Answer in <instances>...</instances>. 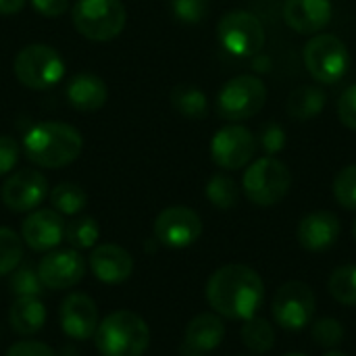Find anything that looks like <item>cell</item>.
Here are the masks:
<instances>
[{
	"label": "cell",
	"mask_w": 356,
	"mask_h": 356,
	"mask_svg": "<svg viewBox=\"0 0 356 356\" xmlns=\"http://www.w3.org/2000/svg\"><path fill=\"white\" fill-rule=\"evenodd\" d=\"M242 356H248V355H242Z\"/></svg>",
	"instance_id": "obj_46"
},
{
	"label": "cell",
	"mask_w": 356,
	"mask_h": 356,
	"mask_svg": "<svg viewBox=\"0 0 356 356\" xmlns=\"http://www.w3.org/2000/svg\"><path fill=\"white\" fill-rule=\"evenodd\" d=\"M58 319H60V330L67 338L77 342L90 340L94 338L98 327V307L88 294L75 292L60 302Z\"/></svg>",
	"instance_id": "obj_16"
},
{
	"label": "cell",
	"mask_w": 356,
	"mask_h": 356,
	"mask_svg": "<svg viewBox=\"0 0 356 356\" xmlns=\"http://www.w3.org/2000/svg\"><path fill=\"white\" fill-rule=\"evenodd\" d=\"M102 356H142L150 346V330L134 311H115L106 315L94 334Z\"/></svg>",
	"instance_id": "obj_3"
},
{
	"label": "cell",
	"mask_w": 356,
	"mask_h": 356,
	"mask_svg": "<svg viewBox=\"0 0 356 356\" xmlns=\"http://www.w3.org/2000/svg\"><path fill=\"white\" fill-rule=\"evenodd\" d=\"M315 305L317 302L311 286H307L305 282H288L275 292L271 313L280 327L288 332H298L311 323Z\"/></svg>",
	"instance_id": "obj_10"
},
{
	"label": "cell",
	"mask_w": 356,
	"mask_h": 356,
	"mask_svg": "<svg viewBox=\"0 0 356 356\" xmlns=\"http://www.w3.org/2000/svg\"><path fill=\"white\" fill-rule=\"evenodd\" d=\"M25 2L27 0H0V15L8 17V15L19 13L25 6Z\"/></svg>",
	"instance_id": "obj_40"
},
{
	"label": "cell",
	"mask_w": 356,
	"mask_h": 356,
	"mask_svg": "<svg viewBox=\"0 0 356 356\" xmlns=\"http://www.w3.org/2000/svg\"><path fill=\"white\" fill-rule=\"evenodd\" d=\"M338 117L348 129L356 131V83L348 86L338 98Z\"/></svg>",
	"instance_id": "obj_37"
},
{
	"label": "cell",
	"mask_w": 356,
	"mask_h": 356,
	"mask_svg": "<svg viewBox=\"0 0 356 356\" xmlns=\"http://www.w3.org/2000/svg\"><path fill=\"white\" fill-rule=\"evenodd\" d=\"M353 236H355V240H356V219H355V225H353Z\"/></svg>",
	"instance_id": "obj_44"
},
{
	"label": "cell",
	"mask_w": 356,
	"mask_h": 356,
	"mask_svg": "<svg viewBox=\"0 0 356 356\" xmlns=\"http://www.w3.org/2000/svg\"><path fill=\"white\" fill-rule=\"evenodd\" d=\"M292 188V173L277 156H263L244 171L242 190L257 207H273L282 202Z\"/></svg>",
	"instance_id": "obj_4"
},
{
	"label": "cell",
	"mask_w": 356,
	"mask_h": 356,
	"mask_svg": "<svg viewBox=\"0 0 356 356\" xmlns=\"http://www.w3.org/2000/svg\"><path fill=\"white\" fill-rule=\"evenodd\" d=\"M65 227L67 225L60 213L54 209H40L25 217L21 225V238L31 250L50 252L65 240Z\"/></svg>",
	"instance_id": "obj_15"
},
{
	"label": "cell",
	"mask_w": 356,
	"mask_h": 356,
	"mask_svg": "<svg viewBox=\"0 0 356 356\" xmlns=\"http://www.w3.org/2000/svg\"><path fill=\"white\" fill-rule=\"evenodd\" d=\"M265 298L261 275L246 265H225L207 284V300L219 317L246 321L257 315Z\"/></svg>",
	"instance_id": "obj_1"
},
{
	"label": "cell",
	"mask_w": 356,
	"mask_h": 356,
	"mask_svg": "<svg viewBox=\"0 0 356 356\" xmlns=\"http://www.w3.org/2000/svg\"><path fill=\"white\" fill-rule=\"evenodd\" d=\"M90 269L96 280L104 284H121L129 280L134 271V259L125 248L117 244H100L94 246L90 254Z\"/></svg>",
	"instance_id": "obj_19"
},
{
	"label": "cell",
	"mask_w": 356,
	"mask_h": 356,
	"mask_svg": "<svg viewBox=\"0 0 356 356\" xmlns=\"http://www.w3.org/2000/svg\"><path fill=\"white\" fill-rule=\"evenodd\" d=\"M10 290L17 298L21 296H31L40 298L44 292V284L38 275V269L33 267H17L10 273Z\"/></svg>",
	"instance_id": "obj_31"
},
{
	"label": "cell",
	"mask_w": 356,
	"mask_h": 356,
	"mask_svg": "<svg viewBox=\"0 0 356 356\" xmlns=\"http://www.w3.org/2000/svg\"><path fill=\"white\" fill-rule=\"evenodd\" d=\"M311 336H313L315 344H319L323 348H336L344 340V325L334 317H323L313 323Z\"/></svg>",
	"instance_id": "obj_33"
},
{
	"label": "cell",
	"mask_w": 356,
	"mask_h": 356,
	"mask_svg": "<svg viewBox=\"0 0 356 356\" xmlns=\"http://www.w3.org/2000/svg\"><path fill=\"white\" fill-rule=\"evenodd\" d=\"M202 234V219L188 207H169L154 221V238L167 248H188Z\"/></svg>",
	"instance_id": "obj_12"
},
{
	"label": "cell",
	"mask_w": 356,
	"mask_h": 356,
	"mask_svg": "<svg viewBox=\"0 0 356 356\" xmlns=\"http://www.w3.org/2000/svg\"><path fill=\"white\" fill-rule=\"evenodd\" d=\"M269 65H271V60L259 52V58H254V69L257 71H269Z\"/></svg>",
	"instance_id": "obj_41"
},
{
	"label": "cell",
	"mask_w": 356,
	"mask_h": 356,
	"mask_svg": "<svg viewBox=\"0 0 356 356\" xmlns=\"http://www.w3.org/2000/svg\"><path fill=\"white\" fill-rule=\"evenodd\" d=\"M330 294L336 302L356 307V265H344L334 269L327 282Z\"/></svg>",
	"instance_id": "obj_29"
},
{
	"label": "cell",
	"mask_w": 356,
	"mask_h": 356,
	"mask_svg": "<svg viewBox=\"0 0 356 356\" xmlns=\"http://www.w3.org/2000/svg\"><path fill=\"white\" fill-rule=\"evenodd\" d=\"M323 106H325V92H323V88L315 86V83H305V86H298L288 96L286 111L296 121H309V119L319 117Z\"/></svg>",
	"instance_id": "obj_23"
},
{
	"label": "cell",
	"mask_w": 356,
	"mask_h": 356,
	"mask_svg": "<svg viewBox=\"0 0 356 356\" xmlns=\"http://www.w3.org/2000/svg\"><path fill=\"white\" fill-rule=\"evenodd\" d=\"M173 15L184 23H200L207 17L209 2L207 0H173Z\"/></svg>",
	"instance_id": "obj_34"
},
{
	"label": "cell",
	"mask_w": 356,
	"mask_h": 356,
	"mask_svg": "<svg viewBox=\"0 0 356 356\" xmlns=\"http://www.w3.org/2000/svg\"><path fill=\"white\" fill-rule=\"evenodd\" d=\"M6 356H56L50 346H46L44 342H35V340H23L13 344Z\"/></svg>",
	"instance_id": "obj_38"
},
{
	"label": "cell",
	"mask_w": 356,
	"mask_h": 356,
	"mask_svg": "<svg viewBox=\"0 0 356 356\" xmlns=\"http://www.w3.org/2000/svg\"><path fill=\"white\" fill-rule=\"evenodd\" d=\"M75 29L92 42L115 40L125 27V6L121 0H77L73 10Z\"/></svg>",
	"instance_id": "obj_5"
},
{
	"label": "cell",
	"mask_w": 356,
	"mask_h": 356,
	"mask_svg": "<svg viewBox=\"0 0 356 356\" xmlns=\"http://www.w3.org/2000/svg\"><path fill=\"white\" fill-rule=\"evenodd\" d=\"M21 146L10 136H0V177L10 173L19 163Z\"/></svg>",
	"instance_id": "obj_36"
},
{
	"label": "cell",
	"mask_w": 356,
	"mask_h": 356,
	"mask_svg": "<svg viewBox=\"0 0 356 356\" xmlns=\"http://www.w3.org/2000/svg\"><path fill=\"white\" fill-rule=\"evenodd\" d=\"M284 356H307V355H302V353H288V355H284Z\"/></svg>",
	"instance_id": "obj_43"
},
{
	"label": "cell",
	"mask_w": 356,
	"mask_h": 356,
	"mask_svg": "<svg viewBox=\"0 0 356 356\" xmlns=\"http://www.w3.org/2000/svg\"><path fill=\"white\" fill-rule=\"evenodd\" d=\"M334 196L346 211H356V163L344 167L334 179Z\"/></svg>",
	"instance_id": "obj_32"
},
{
	"label": "cell",
	"mask_w": 356,
	"mask_h": 356,
	"mask_svg": "<svg viewBox=\"0 0 356 356\" xmlns=\"http://www.w3.org/2000/svg\"><path fill=\"white\" fill-rule=\"evenodd\" d=\"M8 321H10V327L21 336L38 334L46 323V309L40 302V298L21 296L13 302Z\"/></svg>",
	"instance_id": "obj_22"
},
{
	"label": "cell",
	"mask_w": 356,
	"mask_h": 356,
	"mask_svg": "<svg viewBox=\"0 0 356 356\" xmlns=\"http://www.w3.org/2000/svg\"><path fill=\"white\" fill-rule=\"evenodd\" d=\"M52 209L60 215H79L88 202V196L81 186L73 181H63L50 190Z\"/></svg>",
	"instance_id": "obj_26"
},
{
	"label": "cell",
	"mask_w": 356,
	"mask_h": 356,
	"mask_svg": "<svg viewBox=\"0 0 356 356\" xmlns=\"http://www.w3.org/2000/svg\"><path fill=\"white\" fill-rule=\"evenodd\" d=\"M240 336H242L244 346L248 350L257 353V355H265L275 346V330H273V325L267 319L257 317V315L244 321Z\"/></svg>",
	"instance_id": "obj_25"
},
{
	"label": "cell",
	"mask_w": 356,
	"mask_h": 356,
	"mask_svg": "<svg viewBox=\"0 0 356 356\" xmlns=\"http://www.w3.org/2000/svg\"><path fill=\"white\" fill-rule=\"evenodd\" d=\"M15 75L29 90H48L65 77L63 56L46 44H29L15 56Z\"/></svg>",
	"instance_id": "obj_7"
},
{
	"label": "cell",
	"mask_w": 356,
	"mask_h": 356,
	"mask_svg": "<svg viewBox=\"0 0 356 356\" xmlns=\"http://www.w3.org/2000/svg\"><path fill=\"white\" fill-rule=\"evenodd\" d=\"M323 356H348L346 353H342V350H330V353H325Z\"/></svg>",
	"instance_id": "obj_42"
},
{
	"label": "cell",
	"mask_w": 356,
	"mask_h": 356,
	"mask_svg": "<svg viewBox=\"0 0 356 356\" xmlns=\"http://www.w3.org/2000/svg\"><path fill=\"white\" fill-rule=\"evenodd\" d=\"M23 259V242L17 232L0 227V275L13 273Z\"/></svg>",
	"instance_id": "obj_30"
},
{
	"label": "cell",
	"mask_w": 356,
	"mask_h": 356,
	"mask_svg": "<svg viewBox=\"0 0 356 356\" xmlns=\"http://www.w3.org/2000/svg\"><path fill=\"white\" fill-rule=\"evenodd\" d=\"M171 104L186 119H204L209 113L207 94L190 83H179L171 90Z\"/></svg>",
	"instance_id": "obj_24"
},
{
	"label": "cell",
	"mask_w": 356,
	"mask_h": 356,
	"mask_svg": "<svg viewBox=\"0 0 356 356\" xmlns=\"http://www.w3.org/2000/svg\"><path fill=\"white\" fill-rule=\"evenodd\" d=\"M342 225L332 211H315L298 223V242L309 252H325L340 238Z\"/></svg>",
	"instance_id": "obj_17"
},
{
	"label": "cell",
	"mask_w": 356,
	"mask_h": 356,
	"mask_svg": "<svg viewBox=\"0 0 356 356\" xmlns=\"http://www.w3.org/2000/svg\"><path fill=\"white\" fill-rule=\"evenodd\" d=\"M217 35L221 46L240 58L259 54L265 44V27L259 17L248 10L225 13L217 25Z\"/></svg>",
	"instance_id": "obj_9"
},
{
	"label": "cell",
	"mask_w": 356,
	"mask_h": 356,
	"mask_svg": "<svg viewBox=\"0 0 356 356\" xmlns=\"http://www.w3.org/2000/svg\"><path fill=\"white\" fill-rule=\"evenodd\" d=\"M67 100L77 111H98L104 106L108 98L106 83L92 73H79L69 79L67 83Z\"/></svg>",
	"instance_id": "obj_20"
},
{
	"label": "cell",
	"mask_w": 356,
	"mask_h": 356,
	"mask_svg": "<svg viewBox=\"0 0 356 356\" xmlns=\"http://www.w3.org/2000/svg\"><path fill=\"white\" fill-rule=\"evenodd\" d=\"M257 152V138L244 125H225L211 140V156L225 171L246 167Z\"/></svg>",
	"instance_id": "obj_11"
},
{
	"label": "cell",
	"mask_w": 356,
	"mask_h": 356,
	"mask_svg": "<svg viewBox=\"0 0 356 356\" xmlns=\"http://www.w3.org/2000/svg\"><path fill=\"white\" fill-rule=\"evenodd\" d=\"M31 4L42 17H50V19L65 15L69 8V0H31Z\"/></svg>",
	"instance_id": "obj_39"
},
{
	"label": "cell",
	"mask_w": 356,
	"mask_h": 356,
	"mask_svg": "<svg viewBox=\"0 0 356 356\" xmlns=\"http://www.w3.org/2000/svg\"><path fill=\"white\" fill-rule=\"evenodd\" d=\"M334 15L332 0H286L284 21L298 33H319Z\"/></svg>",
	"instance_id": "obj_18"
},
{
	"label": "cell",
	"mask_w": 356,
	"mask_h": 356,
	"mask_svg": "<svg viewBox=\"0 0 356 356\" xmlns=\"http://www.w3.org/2000/svg\"><path fill=\"white\" fill-rule=\"evenodd\" d=\"M192 356H207V355H202V353H196V355H192Z\"/></svg>",
	"instance_id": "obj_45"
},
{
	"label": "cell",
	"mask_w": 356,
	"mask_h": 356,
	"mask_svg": "<svg viewBox=\"0 0 356 356\" xmlns=\"http://www.w3.org/2000/svg\"><path fill=\"white\" fill-rule=\"evenodd\" d=\"M100 238L98 223L92 217H75L65 227V240L73 250H88L94 248Z\"/></svg>",
	"instance_id": "obj_28"
},
{
	"label": "cell",
	"mask_w": 356,
	"mask_h": 356,
	"mask_svg": "<svg viewBox=\"0 0 356 356\" xmlns=\"http://www.w3.org/2000/svg\"><path fill=\"white\" fill-rule=\"evenodd\" d=\"M225 338L223 319L215 313H202L194 317L186 327V346L194 353H211Z\"/></svg>",
	"instance_id": "obj_21"
},
{
	"label": "cell",
	"mask_w": 356,
	"mask_h": 356,
	"mask_svg": "<svg viewBox=\"0 0 356 356\" xmlns=\"http://www.w3.org/2000/svg\"><path fill=\"white\" fill-rule=\"evenodd\" d=\"M207 198L213 207L221 209V211H229L238 204L240 200V188L238 184L223 173H217L209 179L207 184Z\"/></svg>",
	"instance_id": "obj_27"
},
{
	"label": "cell",
	"mask_w": 356,
	"mask_h": 356,
	"mask_svg": "<svg viewBox=\"0 0 356 356\" xmlns=\"http://www.w3.org/2000/svg\"><path fill=\"white\" fill-rule=\"evenodd\" d=\"M259 144L263 146V150L267 152V156H275L286 148V131L280 123H267L261 129L259 136Z\"/></svg>",
	"instance_id": "obj_35"
},
{
	"label": "cell",
	"mask_w": 356,
	"mask_h": 356,
	"mask_svg": "<svg viewBox=\"0 0 356 356\" xmlns=\"http://www.w3.org/2000/svg\"><path fill=\"white\" fill-rule=\"evenodd\" d=\"M265 102V83L254 75H238L221 88L217 96V111L225 121H246L254 117Z\"/></svg>",
	"instance_id": "obj_8"
},
{
	"label": "cell",
	"mask_w": 356,
	"mask_h": 356,
	"mask_svg": "<svg viewBox=\"0 0 356 356\" xmlns=\"http://www.w3.org/2000/svg\"><path fill=\"white\" fill-rule=\"evenodd\" d=\"M27 159L44 169H60L71 165L83 150L81 134L60 121H44L33 125L23 138Z\"/></svg>",
	"instance_id": "obj_2"
},
{
	"label": "cell",
	"mask_w": 356,
	"mask_h": 356,
	"mask_svg": "<svg viewBox=\"0 0 356 356\" xmlns=\"http://www.w3.org/2000/svg\"><path fill=\"white\" fill-rule=\"evenodd\" d=\"M38 275L44 284V288L50 290H69L77 286L86 275V263L79 254V250H54L48 252L40 265Z\"/></svg>",
	"instance_id": "obj_14"
},
{
	"label": "cell",
	"mask_w": 356,
	"mask_h": 356,
	"mask_svg": "<svg viewBox=\"0 0 356 356\" xmlns=\"http://www.w3.org/2000/svg\"><path fill=\"white\" fill-rule=\"evenodd\" d=\"M305 67L319 83H338L350 67L346 44L334 33H315L302 50Z\"/></svg>",
	"instance_id": "obj_6"
},
{
	"label": "cell",
	"mask_w": 356,
	"mask_h": 356,
	"mask_svg": "<svg viewBox=\"0 0 356 356\" xmlns=\"http://www.w3.org/2000/svg\"><path fill=\"white\" fill-rule=\"evenodd\" d=\"M48 196V179L35 169H21L13 173L0 190L4 207L13 213H29L38 209Z\"/></svg>",
	"instance_id": "obj_13"
}]
</instances>
